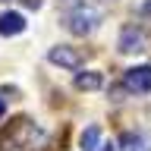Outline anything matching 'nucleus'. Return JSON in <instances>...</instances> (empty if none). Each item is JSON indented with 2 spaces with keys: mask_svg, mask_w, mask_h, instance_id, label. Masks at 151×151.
<instances>
[{
  "mask_svg": "<svg viewBox=\"0 0 151 151\" xmlns=\"http://www.w3.org/2000/svg\"><path fill=\"white\" fill-rule=\"evenodd\" d=\"M47 57H50V63L66 66V69H79V66H82L79 54H76V50H69V47H54V50H50Z\"/></svg>",
  "mask_w": 151,
  "mask_h": 151,
  "instance_id": "obj_5",
  "label": "nucleus"
},
{
  "mask_svg": "<svg viewBox=\"0 0 151 151\" xmlns=\"http://www.w3.org/2000/svg\"><path fill=\"white\" fill-rule=\"evenodd\" d=\"M82 151H110V148L101 142V129H98V126H88V129H85V135H82Z\"/></svg>",
  "mask_w": 151,
  "mask_h": 151,
  "instance_id": "obj_7",
  "label": "nucleus"
},
{
  "mask_svg": "<svg viewBox=\"0 0 151 151\" xmlns=\"http://www.w3.org/2000/svg\"><path fill=\"white\" fill-rule=\"evenodd\" d=\"M3 113H6V101H3V98H0V116H3Z\"/></svg>",
  "mask_w": 151,
  "mask_h": 151,
  "instance_id": "obj_9",
  "label": "nucleus"
},
{
  "mask_svg": "<svg viewBox=\"0 0 151 151\" xmlns=\"http://www.w3.org/2000/svg\"><path fill=\"white\" fill-rule=\"evenodd\" d=\"M126 88L129 91H151V66H132V69H126Z\"/></svg>",
  "mask_w": 151,
  "mask_h": 151,
  "instance_id": "obj_3",
  "label": "nucleus"
},
{
  "mask_svg": "<svg viewBox=\"0 0 151 151\" xmlns=\"http://www.w3.org/2000/svg\"><path fill=\"white\" fill-rule=\"evenodd\" d=\"M66 22H69V32H76V35H91L98 28V22H101V9L94 3H76L69 9Z\"/></svg>",
  "mask_w": 151,
  "mask_h": 151,
  "instance_id": "obj_1",
  "label": "nucleus"
},
{
  "mask_svg": "<svg viewBox=\"0 0 151 151\" xmlns=\"http://www.w3.org/2000/svg\"><path fill=\"white\" fill-rule=\"evenodd\" d=\"M76 85H79V88H88V91H91V88H101V76L98 73H79L76 76Z\"/></svg>",
  "mask_w": 151,
  "mask_h": 151,
  "instance_id": "obj_8",
  "label": "nucleus"
},
{
  "mask_svg": "<svg viewBox=\"0 0 151 151\" xmlns=\"http://www.w3.org/2000/svg\"><path fill=\"white\" fill-rule=\"evenodd\" d=\"M25 32V19L19 13H0V35H22Z\"/></svg>",
  "mask_w": 151,
  "mask_h": 151,
  "instance_id": "obj_6",
  "label": "nucleus"
},
{
  "mask_svg": "<svg viewBox=\"0 0 151 151\" xmlns=\"http://www.w3.org/2000/svg\"><path fill=\"white\" fill-rule=\"evenodd\" d=\"M120 50L123 54H139V50H145V35H142L135 25H126L120 35Z\"/></svg>",
  "mask_w": 151,
  "mask_h": 151,
  "instance_id": "obj_4",
  "label": "nucleus"
},
{
  "mask_svg": "<svg viewBox=\"0 0 151 151\" xmlns=\"http://www.w3.org/2000/svg\"><path fill=\"white\" fill-rule=\"evenodd\" d=\"M28 126H32V120H16L13 126H9V132H0V151L6 148L9 142L16 145L13 151H28L32 145H35V139H22V132H25Z\"/></svg>",
  "mask_w": 151,
  "mask_h": 151,
  "instance_id": "obj_2",
  "label": "nucleus"
}]
</instances>
